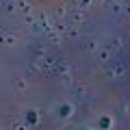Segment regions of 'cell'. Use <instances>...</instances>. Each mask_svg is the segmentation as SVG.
Returning <instances> with one entry per match:
<instances>
[{"label": "cell", "mask_w": 130, "mask_h": 130, "mask_svg": "<svg viewBox=\"0 0 130 130\" xmlns=\"http://www.w3.org/2000/svg\"><path fill=\"white\" fill-rule=\"evenodd\" d=\"M72 113V108L67 106V104H65V106H61V115H70Z\"/></svg>", "instance_id": "cell-3"}, {"label": "cell", "mask_w": 130, "mask_h": 130, "mask_svg": "<svg viewBox=\"0 0 130 130\" xmlns=\"http://www.w3.org/2000/svg\"><path fill=\"white\" fill-rule=\"evenodd\" d=\"M98 126H100L102 130H108V128H111V117H106V115H104V117H100Z\"/></svg>", "instance_id": "cell-1"}, {"label": "cell", "mask_w": 130, "mask_h": 130, "mask_svg": "<svg viewBox=\"0 0 130 130\" xmlns=\"http://www.w3.org/2000/svg\"><path fill=\"white\" fill-rule=\"evenodd\" d=\"M83 130H87V128H83Z\"/></svg>", "instance_id": "cell-4"}, {"label": "cell", "mask_w": 130, "mask_h": 130, "mask_svg": "<svg viewBox=\"0 0 130 130\" xmlns=\"http://www.w3.org/2000/svg\"><path fill=\"white\" fill-rule=\"evenodd\" d=\"M26 124H37V113H35V111H28L26 113Z\"/></svg>", "instance_id": "cell-2"}]
</instances>
